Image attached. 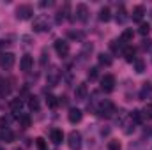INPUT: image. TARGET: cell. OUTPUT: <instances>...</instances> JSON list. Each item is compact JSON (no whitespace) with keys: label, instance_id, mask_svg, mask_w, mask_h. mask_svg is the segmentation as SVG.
Here are the masks:
<instances>
[{"label":"cell","instance_id":"1","mask_svg":"<svg viewBox=\"0 0 152 150\" xmlns=\"http://www.w3.org/2000/svg\"><path fill=\"white\" fill-rule=\"evenodd\" d=\"M97 113H99V117H104V118L113 117V113H115L113 103H112V101H108V99L101 101V103H99V106H97Z\"/></svg>","mask_w":152,"mask_h":150},{"label":"cell","instance_id":"2","mask_svg":"<svg viewBox=\"0 0 152 150\" xmlns=\"http://www.w3.org/2000/svg\"><path fill=\"white\" fill-rule=\"evenodd\" d=\"M67 145L71 150H80L81 149V134L78 131H71L67 136Z\"/></svg>","mask_w":152,"mask_h":150},{"label":"cell","instance_id":"3","mask_svg":"<svg viewBox=\"0 0 152 150\" xmlns=\"http://www.w3.org/2000/svg\"><path fill=\"white\" fill-rule=\"evenodd\" d=\"M32 28L36 30V32H46L48 28H50V21H48V18L46 16H37V18H34V25H32Z\"/></svg>","mask_w":152,"mask_h":150},{"label":"cell","instance_id":"4","mask_svg":"<svg viewBox=\"0 0 152 150\" xmlns=\"http://www.w3.org/2000/svg\"><path fill=\"white\" fill-rule=\"evenodd\" d=\"M55 51H57V55L58 57H67L69 55V42L67 41H64V39H57L55 41Z\"/></svg>","mask_w":152,"mask_h":150},{"label":"cell","instance_id":"5","mask_svg":"<svg viewBox=\"0 0 152 150\" xmlns=\"http://www.w3.org/2000/svg\"><path fill=\"white\" fill-rule=\"evenodd\" d=\"M113 88H115V76L104 74L101 78V90L103 92H112Z\"/></svg>","mask_w":152,"mask_h":150},{"label":"cell","instance_id":"6","mask_svg":"<svg viewBox=\"0 0 152 150\" xmlns=\"http://www.w3.org/2000/svg\"><path fill=\"white\" fill-rule=\"evenodd\" d=\"M12 66H14V55L12 53H0V67L7 71Z\"/></svg>","mask_w":152,"mask_h":150},{"label":"cell","instance_id":"7","mask_svg":"<svg viewBox=\"0 0 152 150\" xmlns=\"http://www.w3.org/2000/svg\"><path fill=\"white\" fill-rule=\"evenodd\" d=\"M32 14H34V9L30 5H20L16 9V16L20 20H28V18H32Z\"/></svg>","mask_w":152,"mask_h":150},{"label":"cell","instance_id":"8","mask_svg":"<svg viewBox=\"0 0 152 150\" xmlns=\"http://www.w3.org/2000/svg\"><path fill=\"white\" fill-rule=\"evenodd\" d=\"M140 99H142V101L152 99V83L151 81H147V83L142 85V88H140Z\"/></svg>","mask_w":152,"mask_h":150},{"label":"cell","instance_id":"9","mask_svg":"<svg viewBox=\"0 0 152 150\" xmlns=\"http://www.w3.org/2000/svg\"><path fill=\"white\" fill-rule=\"evenodd\" d=\"M87 18H88V7L85 4H78L76 5V20L87 21Z\"/></svg>","mask_w":152,"mask_h":150},{"label":"cell","instance_id":"10","mask_svg":"<svg viewBox=\"0 0 152 150\" xmlns=\"http://www.w3.org/2000/svg\"><path fill=\"white\" fill-rule=\"evenodd\" d=\"M58 79H60L58 67H51V71H48V85L55 87V85H58Z\"/></svg>","mask_w":152,"mask_h":150},{"label":"cell","instance_id":"11","mask_svg":"<svg viewBox=\"0 0 152 150\" xmlns=\"http://www.w3.org/2000/svg\"><path fill=\"white\" fill-rule=\"evenodd\" d=\"M20 66H21V71L28 73V71L32 69V66H34V58H32V55H23V57H21Z\"/></svg>","mask_w":152,"mask_h":150},{"label":"cell","instance_id":"12","mask_svg":"<svg viewBox=\"0 0 152 150\" xmlns=\"http://www.w3.org/2000/svg\"><path fill=\"white\" fill-rule=\"evenodd\" d=\"M81 117H83V113H81V110H78V108H71L69 113H67V118H69L71 124H78L81 120Z\"/></svg>","mask_w":152,"mask_h":150},{"label":"cell","instance_id":"13","mask_svg":"<svg viewBox=\"0 0 152 150\" xmlns=\"http://www.w3.org/2000/svg\"><path fill=\"white\" fill-rule=\"evenodd\" d=\"M21 108H23V101H21L20 97H16V99H12V101H11V110H12V113H14V117H16V118L20 117Z\"/></svg>","mask_w":152,"mask_h":150},{"label":"cell","instance_id":"14","mask_svg":"<svg viewBox=\"0 0 152 150\" xmlns=\"http://www.w3.org/2000/svg\"><path fill=\"white\" fill-rule=\"evenodd\" d=\"M50 138H51V141H53L55 145H60V143L64 141V133H62L60 129H51Z\"/></svg>","mask_w":152,"mask_h":150},{"label":"cell","instance_id":"15","mask_svg":"<svg viewBox=\"0 0 152 150\" xmlns=\"http://www.w3.org/2000/svg\"><path fill=\"white\" fill-rule=\"evenodd\" d=\"M75 97H76V101H85V97H87V85L85 83H81V85L76 87Z\"/></svg>","mask_w":152,"mask_h":150},{"label":"cell","instance_id":"16","mask_svg":"<svg viewBox=\"0 0 152 150\" xmlns=\"http://www.w3.org/2000/svg\"><path fill=\"white\" fill-rule=\"evenodd\" d=\"M122 55H124V58H126L127 62H134V55H136V50H134L133 46H126V48L122 50Z\"/></svg>","mask_w":152,"mask_h":150},{"label":"cell","instance_id":"17","mask_svg":"<svg viewBox=\"0 0 152 150\" xmlns=\"http://www.w3.org/2000/svg\"><path fill=\"white\" fill-rule=\"evenodd\" d=\"M143 14H145V7H143V5H136V7L133 9V14H131V16H133L134 21H142V20H143Z\"/></svg>","mask_w":152,"mask_h":150},{"label":"cell","instance_id":"18","mask_svg":"<svg viewBox=\"0 0 152 150\" xmlns=\"http://www.w3.org/2000/svg\"><path fill=\"white\" fill-rule=\"evenodd\" d=\"M0 138H2L5 143H12V141H14V134H12V131H11L9 127H7V129H2Z\"/></svg>","mask_w":152,"mask_h":150},{"label":"cell","instance_id":"19","mask_svg":"<svg viewBox=\"0 0 152 150\" xmlns=\"http://www.w3.org/2000/svg\"><path fill=\"white\" fill-rule=\"evenodd\" d=\"M67 14H69V4H66V5L58 11V14H57V23H62V21L67 18Z\"/></svg>","mask_w":152,"mask_h":150},{"label":"cell","instance_id":"20","mask_svg":"<svg viewBox=\"0 0 152 150\" xmlns=\"http://www.w3.org/2000/svg\"><path fill=\"white\" fill-rule=\"evenodd\" d=\"M99 20L104 21V23L112 20V11H110V7H103V9L99 11Z\"/></svg>","mask_w":152,"mask_h":150},{"label":"cell","instance_id":"21","mask_svg":"<svg viewBox=\"0 0 152 150\" xmlns=\"http://www.w3.org/2000/svg\"><path fill=\"white\" fill-rule=\"evenodd\" d=\"M97 60H99V64H101V66H106V67H108V66H112V62H113V60H112V57H110L108 53H99Z\"/></svg>","mask_w":152,"mask_h":150},{"label":"cell","instance_id":"22","mask_svg":"<svg viewBox=\"0 0 152 150\" xmlns=\"http://www.w3.org/2000/svg\"><path fill=\"white\" fill-rule=\"evenodd\" d=\"M9 94H11V85L7 81H2L0 79V97H5Z\"/></svg>","mask_w":152,"mask_h":150},{"label":"cell","instance_id":"23","mask_svg":"<svg viewBox=\"0 0 152 150\" xmlns=\"http://www.w3.org/2000/svg\"><path fill=\"white\" fill-rule=\"evenodd\" d=\"M133 36H134V32H133V28H126L124 32H122V36H120V41L126 44V42H129V41H133Z\"/></svg>","mask_w":152,"mask_h":150},{"label":"cell","instance_id":"24","mask_svg":"<svg viewBox=\"0 0 152 150\" xmlns=\"http://www.w3.org/2000/svg\"><path fill=\"white\" fill-rule=\"evenodd\" d=\"M134 71H136L138 74H142V73L145 71V62H143L142 58H134Z\"/></svg>","mask_w":152,"mask_h":150},{"label":"cell","instance_id":"25","mask_svg":"<svg viewBox=\"0 0 152 150\" xmlns=\"http://www.w3.org/2000/svg\"><path fill=\"white\" fill-rule=\"evenodd\" d=\"M18 120H20V124H21V127H30V117H28L27 113H20V117H18Z\"/></svg>","mask_w":152,"mask_h":150},{"label":"cell","instance_id":"26","mask_svg":"<svg viewBox=\"0 0 152 150\" xmlns=\"http://www.w3.org/2000/svg\"><path fill=\"white\" fill-rule=\"evenodd\" d=\"M126 20H127V16H126V9H124V5H120L118 11H117V21H118V23H124Z\"/></svg>","mask_w":152,"mask_h":150},{"label":"cell","instance_id":"27","mask_svg":"<svg viewBox=\"0 0 152 150\" xmlns=\"http://www.w3.org/2000/svg\"><path fill=\"white\" fill-rule=\"evenodd\" d=\"M131 120H133L134 124H142V120H143V115H142V111L134 110V111L131 113Z\"/></svg>","mask_w":152,"mask_h":150},{"label":"cell","instance_id":"28","mask_svg":"<svg viewBox=\"0 0 152 150\" xmlns=\"http://www.w3.org/2000/svg\"><path fill=\"white\" fill-rule=\"evenodd\" d=\"M28 108L37 111V110H39V101H37V97H30V99H28Z\"/></svg>","mask_w":152,"mask_h":150},{"label":"cell","instance_id":"29","mask_svg":"<svg viewBox=\"0 0 152 150\" xmlns=\"http://www.w3.org/2000/svg\"><path fill=\"white\" fill-rule=\"evenodd\" d=\"M149 32H151V25H149V23H142V25H140V34H142V36H147Z\"/></svg>","mask_w":152,"mask_h":150},{"label":"cell","instance_id":"30","mask_svg":"<svg viewBox=\"0 0 152 150\" xmlns=\"http://www.w3.org/2000/svg\"><path fill=\"white\" fill-rule=\"evenodd\" d=\"M46 103H48V106H50V108H55V106H57V97L50 94V95L46 97Z\"/></svg>","mask_w":152,"mask_h":150},{"label":"cell","instance_id":"31","mask_svg":"<svg viewBox=\"0 0 152 150\" xmlns=\"http://www.w3.org/2000/svg\"><path fill=\"white\" fill-rule=\"evenodd\" d=\"M69 39L81 41V39H83V34H81V32H75V30H71V32H69Z\"/></svg>","mask_w":152,"mask_h":150},{"label":"cell","instance_id":"32","mask_svg":"<svg viewBox=\"0 0 152 150\" xmlns=\"http://www.w3.org/2000/svg\"><path fill=\"white\" fill-rule=\"evenodd\" d=\"M36 145H37V150H48V149H46V143H44V140H42V138H37V140H36Z\"/></svg>","mask_w":152,"mask_h":150},{"label":"cell","instance_id":"33","mask_svg":"<svg viewBox=\"0 0 152 150\" xmlns=\"http://www.w3.org/2000/svg\"><path fill=\"white\" fill-rule=\"evenodd\" d=\"M108 150H120V143H118V141H110V143H108Z\"/></svg>","mask_w":152,"mask_h":150},{"label":"cell","instance_id":"34","mask_svg":"<svg viewBox=\"0 0 152 150\" xmlns=\"http://www.w3.org/2000/svg\"><path fill=\"white\" fill-rule=\"evenodd\" d=\"M97 78V67H90L88 71V79H96Z\"/></svg>","mask_w":152,"mask_h":150},{"label":"cell","instance_id":"35","mask_svg":"<svg viewBox=\"0 0 152 150\" xmlns=\"http://www.w3.org/2000/svg\"><path fill=\"white\" fill-rule=\"evenodd\" d=\"M53 5V2H41V7H50Z\"/></svg>","mask_w":152,"mask_h":150},{"label":"cell","instance_id":"36","mask_svg":"<svg viewBox=\"0 0 152 150\" xmlns=\"http://www.w3.org/2000/svg\"><path fill=\"white\" fill-rule=\"evenodd\" d=\"M2 46H4V42H2V41H0V50H2Z\"/></svg>","mask_w":152,"mask_h":150},{"label":"cell","instance_id":"37","mask_svg":"<svg viewBox=\"0 0 152 150\" xmlns=\"http://www.w3.org/2000/svg\"><path fill=\"white\" fill-rule=\"evenodd\" d=\"M0 150H4V149H2V147H0Z\"/></svg>","mask_w":152,"mask_h":150}]
</instances>
